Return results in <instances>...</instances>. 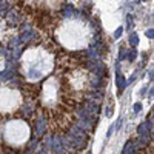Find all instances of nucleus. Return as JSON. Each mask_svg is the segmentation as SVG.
<instances>
[{"instance_id": "1", "label": "nucleus", "mask_w": 154, "mask_h": 154, "mask_svg": "<svg viewBox=\"0 0 154 154\" xmlns=\"http://www.w3.org/2000/svg\"><path fill=\"white\" fill-rule=\"evenodd\" d=\"M137 133H139V136L140 137H152V133L149 131V128H148V125H146V122L145 123H142L139 126V130H137Z\"/></svg>"}, {"instance_id": "2", "label": "nucleus", "mask_w": 154, "mask_h": 154, "mask_svg": "<svg viewBox=\"0 0 154 154\" xmlns=\"http://www.w3.org/2000/svg\"><path fill=\"white\" fill-rule=\"evenodd\" d=\"M137 148H136V143L134 142H128L125 146H123V151L122 154H136Z\"/></svg>"}, {"instance_id": "3", "label": "nucleus", "mask_w": 154, "mask_h": 154, "mask_svg": "<svg viewBox=\"0 0 154 154\" xmlns=\"http://www.w3.org/2000/svg\"><path fill=\"white\" fill-rule=\"evenodd\" d=\"M43 133H45V120L43 119H38V122H37V134L42 136Z\"/></svg>"}, {"instance_id": "4", "label": "nucleus", "mask_w": 154, "mask_h": 154, "mask_svg": "<svg viewBox=\"0 0 154 154\" xmlns=\"http://www.w3.org/2000/svg\"><path fill=\"white\" fill-rule=\"evenodd\" d=\"M122 122H123V119H119V120H117V123H116V126H112V128H114V131H117L119 128L122 126Z\"/></svg>"}, {"instance_id": "5", "label": "nucleus", "mask_w": 154, "mask_h": 154, "mask_svg": "<svg viewBox=\"0 0 154 154\" xmlns=\"http://www.w3.org/2000/svg\"><path fill=\"white\" fill-rule=\"evenodd\" d=\"M140 109H142V105H140V103H136V105H134V111H136V112H139Z\"/></svg>"}, {"instance_id": "6", "label": "nucleus", "mask_w": 154, "mask_h": 154, "mask_svg": "<svg viewBox=\"0 0 154 154\" xmlns=\"http://www.w3.org/2000/svg\"><path fill=\"white\" fill-rule=\"evenodd\" d=\"M111 112H112V111H111V108H108V109H106V116H108V117L111 116Z\"/></svg>"}, {"instance_id": "7", "label": "nucleus", "mask_w": 154, "mask_h": 154, "mask_svg": "<svg viewBox=\"0 0 154 154\" xmlns=\"http://www.w3.org/2000/svg\"><path fill=\"white\" fill-rule=\"evenodd\" d=\"M38 154H46V152H45V151H42V152H38Z\"/></svg>"}, {"instance_id": "8", "label": "nucleus", "mask_w": 154, "mask_h": 154, "mask_svg": "<svg viewBox=\"0 0 154 154\" xmlns=\"http://www.w3.org/2000/svg\"><path fill=\"white\" fill-rule=\"evenodd\" d=\"M9 154H14V152H9Z\"/></svg>"}, {"instance_id": "9", "label": "nucleus", "mask_w": 154, "mask_h": 154, "mask_svg": "<svg viewBox=\"0 0 154 154\" xmlns=\"http://www.w3.org/2000/svg\"><path fill=\"white\" fill-rule=\"evenodd\" d=\"M88 154H91V152H88Z\"/></svg>"}]
</instances>
